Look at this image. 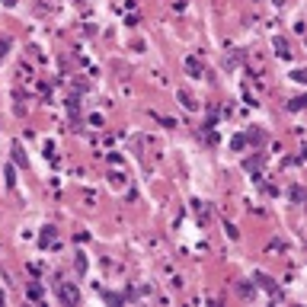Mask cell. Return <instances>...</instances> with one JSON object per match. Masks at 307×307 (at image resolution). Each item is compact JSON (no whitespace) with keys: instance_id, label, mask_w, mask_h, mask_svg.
Returning <instances> with one entry per match:
<instances>
[{"instance_id":"obj_5","label":"cell","mask_w":307,"mask_h":307,"mask_svg":"<svg viewBox=\"0 0 307 307\" xmlns=\"http://www.w3.org/2000/svg\"><path fill=\"white\" fill-rule=\"evenodd\" d=\"M54 240H58V230H54V227H42V237H38V246H42V250H48V246H51Z\"/></svg>"},{"instance_id":"obj_7","label":"cell","mask_w":307,"mask_h":307,"mask_svg":"<svg viewBox=\"0 0 307 307\" xmlns=\"http://www.w3.org/2000/svg\"><path fill=\"white\" fill-rule=\"evenodd\" d=\"M179 102H183L189 112H195V109H199V100H195L192 93H186V90H179Z\"/></svg>"},{"instance_id":"obj_12","label":"cell","mask_w":307,"mask_h":307,"mask_svg":"<svg viewBox=\"0 0 307 307\" xmlns=\"http://www.w3.org/2000/svg\"><path fill=\"white\" fill-rule=\"evenodd\" d=\"M288 195H291L294 205H301V202H304V189H301V186H291V189H288Z\"/></svg>"},{"instance_id":"obj_3","label":"cell","mask_w":307,"mask_h":307,"mask_svg":"<svg viewBox=\"0 0 307 307\" xmlns=\"http://www.w3.org/2000/svg\"><path fill=\"white\" fill-rule=\"evenodd\" d=\"M243 138H246V144L262 147V144H266V131H262V128H246V131H243Z\"/></svg>"},{"instance_id":"obj_10","label":"cell","mask_w":307,"mask_h":307,"mask_svg":"<svg viewBox=\"0 0 307 307\" xmlns=\"http://www.w3.org/2000/svg\"><path fill=\"white\" fill-rule=\"evenodd\" d=\"M102 301L106 304H122V301H128L125 294H115V291H102Z\"/></svg>"},{"instance_id":"obj_18","label":"cell","mask_w":307,"mask_h":307,"mask_svg":"<svg viewBox=\"0 0 307 307\" xmlns=\"http://www.w3.org/2000/svg\"><path fill=\"white\" fill-rule=\"evenodd\" d=\"M7 51H10V38H0V58H3Z\"/></svg>"},{"instance_id":"obj_19","label":"cell","mask_w":307,"mask_h":307,"mask_svg":"<svg viewBox=\"0 0 307 307\" xmlns=\"http://www.w3.org/2000/svg\"><path fill=\"white\" fill-rule=\"evenodd\" d=\"M0 3H3V7H16V3H19V0H0Z\"/></svg>"},{"instance_id":"obj_8","label":"cell","mask_w":307,"mask_h":307,"mask_svg":"<svg viewBox=\"0 0 307 307\" xmlns=\"http://www.w3.org/2000/svg\"><path fill=\"white\" fill-rule=\"evenodd\" d=\"M237 294H240V298H246V301H250V298H256V288H253L250 282H240V285H237Z\"/></svg>"},{"instance_id":"obj_20","label":"cell","mask_w":307,"mask_h":307,"mask_svg":"<svg viewBox=\"0 0 307 307\" xmlns=\"http://www.w3.org/2000/svg\"><path fill=\"white\" fill-rule=\"evenodd\" d=\"M3 304H7V294H3V291H0V307H3Z\"/></svg>"},{"instance_id":"obj_2","label":"cell","mask_w":307,"mask_h":307,"mask_svg":"<svg viewBox=\"0 0 307 307\" xmlns=\"http://www.w3.org/2000/svg\"><path fill=\"white\" fill-rule=\"evenodd\" d=\"M253 282H256V288H266V291L272 294V301H278V298H282V288H278V285L272 282V278H269V275H262V272H256V278H253Z\"/></svg>"},{"instance_id":"obj_6","label":"cell","mask_w":307,"mask_h":307,"mask_svg":"<svg viewBox=\"0 0 307 307\" xmlns=\"http://www.w3.org/2000/svg\"><path fill=\"white\" fill-rule=\"evenodd\" d=\"M272 45H275V54H278V58H285V61L291 58V45H288V38H275Z\"/></svg>"},{"instance_id":"obj_13","label":"cell","mask_w":307,"mask_h":307,"mask_svg":"<svg viewBox=\"0 0 307 307\" xmlns=\"http://www.w3.org/2000/svg\"><path fill=\"white\" fill-rule=\"evenodd\" d=\"M74 269H77V275H84V272H86V256H84V253H77Z\"/></svg>"},{"instance_id":"obj_16","label":"cell","mask_w":307,"mask_h":307,"mask_svg":"<svg viewBox=\"0 0 307 307\" xmlns=\"http://www.w3.org/2000/svg\"><path fill=\"white\" fill-rule=\"evenodd\" d=\"M230 147H234V151H243V147H246V138H243V135H234V138H230Z\"/></svg>"},{"instance_id":"obj_14","label":"cell","mask_w":307,"mask_h":307,"mask_svg":"<svg viewBox=\"0 0 307 307\" xmlns=\"http://www.w3.org/2000/svg\"><path fill=\"white\" fill-rule=\"evenodd\" d=\"M304 106H307V100H304V96H294V100L288 102V109H291V112H301Z\"/></svg>"},{"instance_id":"obj_1","label":"cell","mask_w":307,"mask_h":307,"mask_svg":"<svg viewBox=\"0 0 307 307\" xmlns=\"http://www.w3.org/2000/svg\"><path fill=\"white\" fill-rule=\"evenodd\" d=\"M58 301H61V304H68V307L80 304V291H77V285L61 282V285H58Z\"/></svg>"},{"instance_id":"obj_9","label":"cell","mask_w":307,"mask_h":307,"mask_svg":"<svg viewBox=\"0 0 307 307\" xmlns=\"http://www.w3.org/2000/svg\"><path fill=\"white\" fill-rule=\"evenodd\" d=\"M186 70H189L192 77H202V61L199 58H186Z\"/></svg>"},{"instance_id":"obj_17","label":"cell","mask_w":307,"mask_h":307,"mask_svg":"<svg viewBox=\"0 0 307 307\" xmlns=\"http://www.w3.org/2000/svg\"><path fill=\"white\" fill-rule=\"evenodd\" d=\"M42 294H45V291H42V285H29V298L32 301H42Z\"/></svg>"},{"instance_id":"obj_4","label":"cell","mask_w":307,"mask_h":307,"mask_svg":"<svg viewBox=\"0 0 307 307\" xmlns=\"http://www.w3.org/2000/svg\"><path fill=\"white\" fill-rule=\"evenodd\" d=\"M259 167H262V154H256V157H246V160H243V170H246V173H253L256 179H259Z\"/></svg>"},{"instance_id":"obj_15","label":"cell","mask_w":307,"mask_h":307,"mask_svg":"<svg viewBox=\"0 0 307 307\" xmlns=\"http://www.w3.org/2000/svg\"><path fill=\"white\" fill-rule=\"evenodd\" d=\"M3 176H7V189H13V186H16V167H7V170H3Z\"/></svg>"},{"instance_id":"obj_11","label":"cell","mask_w":307,"mask_h":307,"mask_svg":"<svg viewBox=\"0 0 307 307\" xmlns=\"http://www.w3.org/2000/svg\"><path fill=\"white\" fill-rule=\"evenodd\" d=\"M13 163H16V167H26V154H23V147H19V144H13Z\"/></svg>"}]
</instances>
